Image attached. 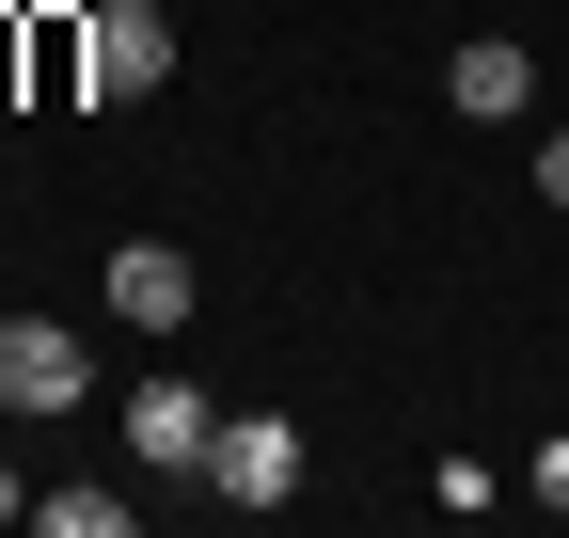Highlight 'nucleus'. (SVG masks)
Masks as SVG:
<instances>
[{
    "label": "nucleus",
    "instance_id": "10",
    "mask_svg": "<svg viewBox=\"0 0 569 538\" xmlns=\"http://www.w3.org/2000/svg\"><path fill=\"white\" fill-rule=\"evenodd\" d=\"M0 522H32V476H0Z\"/></svg>",
    "mask_w": 569,
    "mask_h": 538
},
{
    "label": "nucleus",
    "instance_id": "5",
    "mask_svg": "<svg viewBox=\"0 0 569 538\" xmlns=\"http://www.w3.org/2000/svg\"><path fill=\"white\" fill-rule=\"evenodd\" d=\"M96 286H111V317H127V332H174V317H190V253H174V238H111Z\"/></svg>",
    "mask_w": 569,
    "mask_h": 538
},
{
    "label": "nucleus",
    "instance_id": "9",
    "mask_svg": "<svg viewBox=\"0 0 569 538\" xmlns=\"http://www.w3.org/2000/svg\"><path fill=\"white\" fill-rule=\"evenodd\" d=\"M538 190H553V207H569V127H553V143H538Z\"/></svg>",
    "mask_w": 569,
    "mask_h": 538
},
{
    "label": "nucleus",
    "instance_id": "4",
    "mask_svg": "<svg viewBox=\"0 0 569 538\" xmlns=\"http://www.w3.org/2000/svg\"><path fill=\"white\" fill-rule=\"evenodd\" d=\"M206 444H222L206 380H142V396H127V459H142V476H206Z\"/></svg>",
    "mask_w": 569,
    "mask_h": 538
},
{
    "label": "nucleus",
    "instance_id": "8",
    "mask_svg": "<svg viewBox=\"0 0 569 538\" xmlns=\"http://www.w3.org/2000/svg\"><path fill=\"white\" fill-rule=\"evenodd\" d=\"M538 507H569V428H553V444H538Z\"/></svg>",
    "mask_w": 569,
    "mask_h": 538
},
{
    "label": "nucleus",
    "instance_id": "1",
    "mask_svg": "<svg viewBox=\"0 0 569 538\" xmlns=\"http://www.w3.org/2000/svg\"><path fill=\"white\" fill-rule=\"evenodd\" d=\"M174 80V17H159V0H96V17H80V96H159Z\"/></svg>",
    "mask_w": 569,
    "mask_h": 538
},
{
    "label": "nucleus",
    "instance_id": "3",
    "mask_svg": "<svg viewBox=\"0 0 569 538\" xmlns=\"http://www.w3.org/2000/svg\"><path fill=\"white\" fill-rule=\"evenodd\" d=\"M206 491H222V507H301V428H284V412H222Z\"/></svg>",
    "mask_w": 569,
    "mask_h": 538
},
{
    "label": "nucleus",
    "instance_id": "6",
    "mask_svg": "<svg viewBox=\"0 0 569 538\" xmlns=\"http://www.w3.org/2000/svg\"><path fill=\"white\" fill-rule=\"evenodd\" d=\"M443 96H459V111H475V127H507V111H522V96H538V63H522V32H475V48H459V63H443Z\"/></svg>",
    "mask_w": 569,
    "mask_h": 538
},
{
    "label": "nucleus",
    "instance_id": "2",
    "mask_svg": "<svg viewBox=\"0 0 569 538\" xmlns=\"http://www.w3.org/2000/svg\"><path fill=\"white\" fill-rule=\"evenodd\" d=\"M96 396V349L63 317H0V412H80Z\"/></svg>",
    "mask_w": 569,
    "mask_h": 538
},
{
    "label": "nucleus",
    "instance_id": "7",
    "mask_svg": "<svg viewBox=\"0 0 569 538\" xmlns=\"http://www.w3.org/2000/svg\"><path fill=\"white\" fill-rule=\"evenodd\" d=\"M48 538H127V491H32Z\"/></svg>",
    "mask_w": 569,
    "mask_h": 538
}]
</instances>
